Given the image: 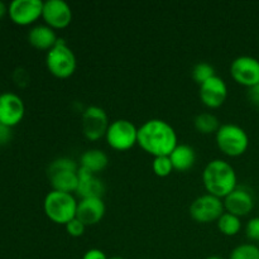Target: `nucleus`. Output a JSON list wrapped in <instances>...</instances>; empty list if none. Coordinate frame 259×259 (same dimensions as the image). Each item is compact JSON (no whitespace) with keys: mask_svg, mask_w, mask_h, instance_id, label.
Here are the masks:
<instances>
[{"mask_svg":"<svg viewBox=\"0 0 259 259\" xmlns=\"http://www.w3.org/2000/svg\"><path fill=\"white\" fill-rule=\"evenodd\" d=\"M108 164V154H106L103 149L99 148H91L85 151L81 154L80 161H78V166H80L81 168L93 172V174L95 175H98L99 172L105 169Z\"/></svg>","mask_w":259,"mask_h":259,"instance_id":"a211bd4d","label":"nucleus"},{"mask_svg":"<svg viewBox=\"0 0 259 259\" xmlns=\"http://www.w3.org/2000/svg\"><path fill=\"white\" fill-rule=\"evenodd\" d=\"M42 0H14L8 7L9 18L18 25L33 24L42 17Z\"/></svg>","mask_w":259,"mask_h":259,"instance_id":"9d476101","label":"nucleus"},{"mask_svg":"<svg viewBox=\"0 0 259 259\" xmlns=\"http://www.w3.org/2000/svg\"><path fill=\"white\" fill-rule=\"evenodd\" d=\"M249 96L250 99H252L253 103L259 105V83L253 86L252 89H249Z\"/></svg>","mask_w":259,"mask_h":259,"instance_id":"7c9ffc66","label":"nucleus"},{"mask_svg":"<svg viewBox=\"0 0 259 259\" xmlns=\"http://www.w3.org/2000/svg\"><path fill=\"white\" fill-rule=\"evenodd\" d=\"M190 215L192 219L201 224L218 222L220 217L225 212L223 199L214 195L205 194L196 197L190 205Z\"/></svg>","mask_w":259,"mask_h":259,"instance_id":"0eeeda50","label":"nucleus"},{"mask_svg":"<svg viewBox=\"0 0 259 259\" xmlns=\"http://www.w3.org/2000/svg\"><path fill=\"white\" fill-rule=\"evenodd\" d=\"M218 229L227 237H234L242 230V220L237 215L225 211L217 222Z\"/></svg>","mask_w":259,"mask_h":259,"instance_id":"4be33fe9","label":"nucleus"},{"mask_svg":"<svg viewBox=\"0 0 259 259\" xmlns=\"http://www.w3.org/2000/svg\"><path fill=\"white\" fill-rule=\"evenodd\" d=\"M169 159H171L174 169L185 172L194 167L196 162V153H195V149L189 144L179 143L169 154Z\"/></svg>","mask_w":259,"mask_h":259,"instance_id":"6ab92c4d","label":"nucleus"},{"mask_svg":"<svg viewBox=\"0 0 259 259\" xmlns=\"http://www.w3.org/2000/svg\"><path fill=\"white\" fill-rule=\"evenodd\" d=\"M152 169L158 177H167L174 171V166L169 159V156L154 157L152 162Z\"/></svg>","mask_w":259,"mask_h":259,"instance_id":"393cba45","label":"nucleus"},{"mask_svg":"<svg viewBox=\"0 0 259 259\" xmlns=\"http://www.w3.org/2000/svg\"><path fill=\"white\" fill-rule=\"evenodd\" d=\"M237 172L225 159L217 158L210 161L202 171V182L207 194L224 199L238 187Z\"/></svg>","mask_w":259,"mask_h":259,"instance_id":"f03ea898","label":"nucleus"},{"mask_svg":"<svg viewBox=\"0 0 259 259\" xmlns=\"http://www.w3.org/2000/svg\"><path fill=\"white\" fill-rule=\"evenodd\" d=\"M12 138V128L0 123V144H5Z\"/></svg>","mask_w":259,"mask_h":259,"instance_id":"c756f323","label":"nucleus"},{"mask_svg":"<svg viewBox=\"0 0 259 259\" xmlns=\"http://www.w3.org/2000/svg\"><path fill=\"white\" fill-rule=\"evenodd\" d=\"M191 73L192 78H194L199 85H201L202 82H205L206 80L211 78L212 76H215V70L210 63L199 62L194 66Z\"/></svg>","mask_w":259,"mask_h":259,"instance_id":"b1692460","label":"nucleus"},{"mask_svg":"<svg viewBox=\"0 0 259 259\" xmlns=\"http://www.w3.org/2000/svg\"><path fill=\"white\" fill-rule=\"evenodd\" d=\"M245 234L250 242H254V244L259 243V217L248 220L245 225Z\"/></svg>","mask_w":259,"mask_h":259,"instance_id":"bb28decb","label":"nucleus"},{"mask_svg":"<svg viewBox=\"0 0 259 259\" xmlns=\"http://www.w3.org/2000/svg\"><path fill=\"white\" fill-rule=\"evenodd\" d=\"M60 38L57 37V33L53 28L47 24H38L30 28L28 32V42L34 48L40 51H50L55 47L56 43Z\"/></svg>","mask_w":259,"mask_h":259,"instance_id":"f3484780","label":"nucleus"},{"mask_svg":"<svg viewBox=\"0 0 259 259\" xmlns=\"http://www.w3.org/2000/svg\"><path fill=\"white\" fill-rule=\"evenodd\" d=\"M46 66L53 76L67 78L73 75L77 67V61L73 51L68 47L65 39L60 38L55 47L51 48L46 56Z\"/></svg>","mask_w":259,"mask_h":259,"instance_id":"39448f33","label":"nucleus"},{"mask_svg":"<svg viewBox=\"0 0 259 259\" xmlns=\"http://www.w3.org/2000/svg\"><path fill=\"white\" fill-rule=\"evenodd\" d=\"M215 141L220 151L229 157L242 156L249 147L247 132L233 123L222 124L215 133Z\"/></svg>","mask_w":259,"mask_h":259,"instance_id":"20e7f679","label":"nucleus"},{"mask_svg":"<svg viewBox=\"0 0 259 259\" xmlns=\"http://www.w3.org/2000/svg\"><path fill=\"white\" fill-rule=\"evenodd\" d=\"M8 13V7L3 2H0V19Z\"/></svg>","mask_w":259,"mask_h":259,"instance_id":"2f4dec72","label":"nucleus"},{"mask_svg":"<svg viewBox=\"0 0 259 259\" xmlns=\"http://www.w3.org/2000/svg\"><path fill=\"white\" fill-rule=\"evenodd\" d=\"M25 114L24 101L14 93L0 94V123L13 128L23 120Z\"/></svg>","mask_w":259,"mask_h":259,"instance_id":"9b49d317","label":"nucleus"},{"mask_svg":"<svg viewBox=\"0 0 259 259\" xmlns=\"http://www.w3.org/2000/svg\"><path fill=\"white\" fill-rule=\"evenodd\" d=\"M105 212L106 206L103 197H89L78 201L76 218L81 220L86 227H89L100 223Z\"/></svg>","mask_w":259,"mask_h":259,"instance_id":"2eb2a0df","label":"nucleus"},{"mask_svg":"<svg viewBox=\"0 0 259 259\" xmlns=\"http://www.w3.org/2000/svg\"><path fill=\"white\" fill-rule=\"evenodd\" d=\"M199 95L202 104L207 108H220L228 98V86L220 76L215 75L200 85Z\"/></svg>","mask_w":259,"mask_h":259,"instance_id":"ddd939ff","label":"nucleus"},{"mask_svg":"<svg viewBox=\"0 0 259 259\" xmlns=\"http://www.w3.org/2000/svg\"><path fill=\"white\" fill-rule=\"evenodd\" d=\"M109 124L108 114L98 105L88 106L81 116V129L89 141L95 142L105 137Z\"/></svg>","mask_w":259,"mask_h":259,"instance_id":"6e6552de","label":"nucleus"},{"mask_svg":"<svg viewBox=\"0 0 259 259\" xmlns=\"http://www.w3.org/2000/svg\"><path fill=\"white\" fill-rule=\"evenodd\" d=\"M105 139L115 151H128L138 144V128L128 119H116L109 124Z\"/></svg>","mask_w":259,"mask_h":259,"instance_id":"423d86ee","label":"nucleus"},{"mask_svg":"<svg viewBox=\"0 0 259 259\" xmlns=\"http://www.w3.org/2000/svg\"><path fill=\"white\" fill-rule=\"evenodd\" d=\"M82 259H109V258L106 257V254L101 249L93 248V249H89L88 252H85Z\"/></svg>","mask_w":259,"mask_h":259,"instance_id":"c85d7f7f","label":"nucleus"},{"mask_svg":"<svg viewBox=\"0 0 259 259\" xmlns=\"http://www.w3.org/2000/svg\"><path fill=\"white\" fill-rule=\"evenodd\" d=\"M78 168H80L78 162H76L75 159L68 158V157H60L50 164L48 174L58 171H78Z\"/></svg>","mask_w":259,"mask_h":259,"instance_id":"a878e982","label":"nucleus"},{"mask_svg":"<svg viewBox=\"0 0 259 259\" xmlns=\"http://www.w3.org/2000/svg\"><path fill=\"white\" fill-rule=\"evenodd\" d=\"M65 227H66V232H67L71 237H75V238L83 235V233H85L86 230V225L83 224L81 220H78L77 218H75V219L71 220L70 223H67Z\"/></svg>","mask_w":259,"mask_h":259,"instance_id":"cd10ccee","label":"nucleus"},{"mask_svg":"<svg viewBox=\"0 0 259 259\" xmlns=\"http://www.w3.org/2000/svg\"><path fill=\"white\" fill-rule=\"evenodd\" d=\"M77 204L78 201L72 194L52 190L46 195L43 209L48 219L56 224L66 225L76 218Z\"/></svg>","mask_w":259,"mask_h":259,"instance_id":"7ed1b4c3","label":"nucleus"},{"mask_svg":"<svg viewBox=\"0 0 259 259\" xmlns=\"http://www.w3.org/2000/svg\"><path fill=\"white\" fill-rule=\"evenodd\" d=\"M229 259H259V247L254 243H243L230 252Z\"/></svg>","mask_w":259,"mask_h":259,"instance_id":"5701e85b","label":"nucleus"},{"mask_svg":"<svg viewBox=\"0 0 259 259\" xmlns=\"http://www.w3.org/2000/svg\"><path fill=\"white\" fill-rule=\"evenodd\" d=\"M177 144L176 131L163 119H149L138 128V146L153 157L169 156Z\"/></svg>","mask_w":259,"mask_h":259,"instance_id":"f257e3e1","label":"nucleus"},{"mask_svg":"<svg viewBox=\"0 0 259 259\" xmlns=\"http://www.w3.org/2000/svg\"><path fill=\"white\" fill-rule=\"evenodd\" d=\"M109 259H124V258H121V257H111V258H109Z\"/></svg>","mask_w":259,"mask_h":259,"instance_id":"72a5a7b5","label":"nucleus"},{"mask_svg":"<svg viewBox=\"0 0 259 259\" xmlns=\"http://www.w3.org/2000/svg\"><path fill=\"white\" fill-rule=\"evenodd\" d=\"M220 125L222 124H220L218 116L212 113H207V111L197 114L194 119L195 129L201 134L217 133Z\"/></svg>","mask_w":259,"mask_h":259,"instance_id":"412c9836","label":"nucleus"},{"mask_svg":"<svg viewBox=\"0 0 259 259\" xmlns=\"http://www.w3.org/2000/svg\"><path fill=\"white\" fill-rule=\"evenodd\" d=\"M227 212L242 218L249 214L254 207V199L252 194L244 187H237L228 196L223 199Z\"/></svg>","mask_w":259,"mask_h":259,"instance_id":"4468645a","label":"nucleus"},{"mask_svg":"<svg viewBox=\"0 0 259 259\" xmlns=\"http://www.w3.org/2000/svg\"><path fill=\"white\" fill-rule=\"evenodd\" d=\"M42 18L45 23L53 29H62L70 25L72 10L65 0H47L43 2Z\"/></svg>","mask_w":259,"mask_h":259,"instance_id":"f8f14e48","label":"nucleus"},{"mask_svg":"<svg viewBox=\"0 0 259 259\" xmlns=\"http://www.w3.org/2000/svg\"><path fill=\"white\" fill-rule=\"evenodd\" d=\"M205 259H224V258L219 257V255H210V257H207V258H205Z\"/></svg>","mask_w":259,"mask_h":259,"instance_id":"473e14b6","label":"nucleus"},{"mask_svg":"<svg viewBox=\"0 0 259 259\" xmlns=\"http://www.w3.org/2000/svg\"><path fill=\"white\" fill-rule=\"evenodd\" d=\"M78 187L76 194L81 199H89V197H103L105 192V185L104 182L96 176L95 174L90 171H86L83 168H78Z\"/></svg>","mask_w":259,"mask_h":259,"instance_id":"dca6fc26","label":"nucleus"},{"mask_svg":"<svg viewBox=\"0 0 259 259\" xmlns=\"http://www.w3.org/2000/svg\"><path fill=\"white\" fill-rule=\"evenodd\" d=\"M230 75L235 82L252 89L259 83V60L252 56H239L230 65Z\"/></svg>","mask_w":259,"mask_h":259,"instance_id":"1a4fd4ad","label":"nucleus"},{"mask_svg":"<svg viewBox=\"0 0 259 259\" xmlns=\"http://www.w3.org/2000/svg\"><path fill=\"white\" fill-rule=\"evenodd\" d=\"M50 175V182L52 190L72 194L77 191L78 175L77 171H58Z\"/></svg>","mask_w":259,"mask_h":259,"instance_id":"aec40b11","label":"nucleus"}]
</instances>
